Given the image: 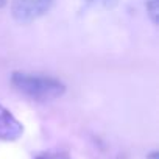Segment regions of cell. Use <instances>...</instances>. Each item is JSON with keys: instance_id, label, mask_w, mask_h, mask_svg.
I'll return each instance as SVG.
<instances>
[{"instance_id": "obj_1", "label": "cell", "mask_w": 159, "mask_h": 159, "mask_svg": "<svg viewBox=\"0 0 159 159\" xmlns=\"http://www.w3.org/2000/svg\"><path fill=\"white\" fill-rule=\"evenodd\" d=\"M11 84L22 95L36 100V102H50L59 98L66 92V86L58 78L30 73V72H13Z\"/></svg>"}, {"instance_id": "obj_2", "label": "cell", "mask_w": 159, "mask_h": 159, "mask_svg": "<svg viewBox=\"0 0 159 159\" xmlns=\"http://www.w3.org/2000/svg\"><path fill=\"white\" fill-rule=\"evenodd\" d=\"M55 3V0H13L11 16L17 24L27 25L45 16Z\"/></svg>"}, {"instance_id": "obj_3", "label": "cell", "mask_w": 159, "mask_h": 159, "mask_svg": "<svg viewBox=\"0 0 159 159\" xmlns=\"http://www.w3.org/2000/svg\"><path fill=\"white\" fill-rule=\"evenodd\" d=\"M22 134H24L22 123L3 105H0V140L14 142Z\"/></svg>"}, {"instance_id": "obj_4", "label": "cell", "mask_w": 159, "mask_h": 159, "mask_svg": "<svg viewBox=\"0 0 159 159\" xmlns=\"http://www.w3.org/2000/svg\"><path fill=\"white\" fill-rule=\"evenodd\" d=\"M147 13L151 19V22L156 25L157 24V14H159V7H157V0H147Z\"/></svg>"}, {"instance_id": "obj_5", "label": "cell", "mask_w": 159, "mask_h": 159, "mask_svg": "<svg viewBox=\"0 0 159 159\" xmlns=\"http://www.w3.org/2000/svg\"><path fill=\"white\" fill-rule=\"evenodd\" d=\"M36 159H70V156L66 151H45L41 153Z\"/></svg>"}, {"instance_id": "obj_6", "label": "cell", "mask_w": 159, "mask_h": 159, "mask_svg": "<svg viewBox=\"0 0 159 159\" xmlns=\"http://www.w3.org/2000/svg\"><path fill=\"white\" fill-rule=\"evenodd\" d=\"M86 2L94 5V7H102L105 10H112V8L117 7L119 0H86Z\"/></svg>"}, {"instance_id": "obj_7", "label": "cell", "mask_w": 159, "mask_h": 159, "mask_svg": "<svg viewBox=\"0 0 159 159\" xmlns=\"http://www.w3.org/2000/svg\"><path fill=\"white\" fill-rule=\"evenodd\" d=\"M147 159H159V153L154 150V151H151V153L147 154Z\"/></svg>"}, {"instance_id": "obj_8", "label": "cell", "mask_w": 159, "mask_h": 159, "mask_svg": "<svg viewBox=\"0 0 159 159\" xmlns=\"http://www.w3.org/2000/svg\"><path fill=\"white\" fill-rule=\"evenodd\" d=\"M7 2H8V0H0V8L5 7V5H7Z\"/></svg>"}]
</instances>
